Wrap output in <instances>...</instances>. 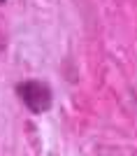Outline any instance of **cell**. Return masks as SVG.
Here are the masks:
<instances>
[{"label":"cell","instance_id":"6da1fadb","mask_svg":"<svg viewBox=\"0 0 137 156\" xmlns=\"http://www.w3.org/2000/svg\"><path fill=\"white\" fill-rule=\"evenodd\" d=\"M16 93L23 100V105L30 112H35V114L46 112L51 107V89L44 82H39V79H26V82H21L16 86Z\"/></svg>","mask_w":137,"mask_h":156},{"label":"cell","instance_id":"7a4b0ae2","mask_svg":"<svg viewBox=\"0 0 137 156\" xmlns=\"http://www.w3.org/2000/svg\"><path fill=\"white\" fill-rule=\"evenodd\" d=\"M0 49H2V40H0Z\"/></svg>","mask_w":137,"mask_h":156},{"label":"cell","instance_id":"3957f363","mask_svg":"<svg viewBox=\"0 0 137 156\" xmlns=\"http://www.w3.org/2000/svg\"><path fill=\"white\" fill-rule=\"evenodd\" d=\"M0 2H2V0H0Z\"/></svg>","mask_w":137,"mask_h":156}]
</instances>
